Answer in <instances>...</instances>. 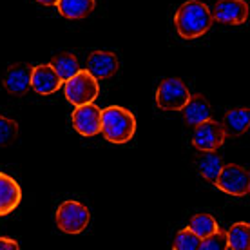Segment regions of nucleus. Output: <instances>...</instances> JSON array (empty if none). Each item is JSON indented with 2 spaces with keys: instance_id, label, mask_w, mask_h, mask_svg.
Returning a JSON list of instances; mask_svg holds the SVG:
<instances>
[{
  "instance_id": "1",
  "label": "nucleus",
  "mask_w": 250,
  "mask_h": 250,
  "mask_svg": "<svg viewBox=\"0 0 250 250\" xmlns=\"http://www.w3.org/2000/svg\"><path fill=\"white\" fill-rule=\"evenodd\" d=\"M214 24L212 11L201 0H187L178 7L174 15L176 31L185 40L203 37Z\"/></svg>"
},
{
  "instance_id": "2",
  "label": "nucleus",
  "mask_w": 250,
  "mask_h": 250,
  "mask_svg": "<svg viewBox=\"0 0 250 250\" xmlns=\"http://www.w3.org/2000/svg\"><path fill=\"white\" fill-rule=\"evenodd\" d=\"M100 132L111 144H127V142H131L136 132V118L125 107L109 105L102 109Z\"/></svg>"
},
{
  "instance_id": "3",
  "label": "nucleus",
  "mask_w": 250,
  "mask_h": 250,
  "mask_svg": "<svg viewBox=\"0 0 250 250\" xmlns=\"http://www.w3.org/2000/svg\"><path fill=\"white\" fill-rule=\"evenodd\" d=\"M62 85L67 102L75 107L83 105V104H93L100 93V83L87 69H83V71L80 69L76 75L63 82Z\"/></svg>"
},
{
  "instance_id": "4",
  "label": "nucleus",
  "mask_w": 250,
  "mask_h": 250,
  "mask_svg": "<svg viewBox=\"0 0 250 250\" xmlns=\"http://www.w3.org/2000/svg\"><path fill=\"white\" fill-rule=\"evenodd\" d=\"M55 221H57L58 229L65 234H80L87 229L89 221H91V214L83 203L69 200L63 201L57 208Z\"/></svg>"
},
{
  "instance_id": "5",
  "label": "nucleus",
  "mask_w": 250,
  "mask_h": 250,
  "mask_svg": "<svg viewBox=\"0 0 250 250\" xmlns=\"http://www.w3.org/2000/svg\"><path fill=\"white\" fill-rule=\"evenodd\" d=\"M190 98L187 83L180 78H165L156 91V105L162 111H182Z\"/></svg>"
},
{
  "instance_id": "6",
  "label": "nucleus",
  "mask_w": 250,
  "mask_h": 250,
  "mask_svg": "<svg viewBox=\"0 0 250 250\" xmlns=\"http://www.w3.org/2000/svg\"><path fill=\"white\" fill-rule=\"evenodd\" d=\"M214 185L229 196H247L250 190V174L241 165H236V163L225 165L223 163Z\"/></svg>"
},
{
  "instance_id": "7",
  "label": "nucleus",
  "mask_w": 250,
  "mask_h": 250,
  "mask_svg": "<svg viewBox=\"0 0 250 250\" xmlns=\"http://www.w3.org/2000/svg\"><path fill=\"white\" fill-rule=\"evenodd\" d=\"M227 134L219 122L208 118L201 124L194 125V134H192V145L200 152L205 150H218L221 145L225 144Z\"/></svg>"
},
{
  "instance_id": "8",
  "label": "nucleus",
  "mask_w": 250,
  "mask_h": 250,
  "mask_svg": "<svg viewBox=\"0 0 250 250\" xmlns=\"http://www.w3.org/2000/svg\"><path fill=\"white\" fill-rule=\"evenodd\" d=\"M100 107L94 104H83V105L75 107V111L71 114V124L78 134L91 138L100 134Z\"/></svg>"
},
{
  "instance_id": "9",
  "label": "nucleus",
  "mask_w": 250,
  "mask_h": 250,
  "mask_svg": "<svg viewBox=\"0 0 250 250\" xmlns=\"http://www.w3.org/2000/svg\"><path fill=\"white\" fill-rule=\"evenodd\" d=\"M212 17L227 25H241L249 20V4L245 0H218Z\"/></svg>"
},
{
  "instance_id": "10",
  "label": "nucleus",
  "mask_w": 250,
  "mask_h": 250,
  "mask_svg": "<svg viewBox=\"0 0 250 250\" xmlns=\"http://www.w3.org/2000/svg\"><path fill=\"white\" fill-rule=\"evenodd\" d=\"M31 73L33 65L29 63H13L4 75V89L11 96H24L31 89Z\"/></svg>"
},
{
  "instance_id": "11",
  "label": "nucleus",
  "mask_w": 250,
  "mask_h": 250,
  "mask_svg": "<svg viewBox=\"0 0 250 250\" xmlns=\"http://www.w3.org/2000/svg\"><path fill=\"white\" fill-rule=\"evenodd\" d=\"M62 78L57 75V71L51 67V63H42V65H33L31 73V89L35 93L47 96V94L57 93L62 87Z\"/></svg>"
},
{
  "instance_id": "12",
  "label": "nucleus",
  "mask_w": 250,
  "mask_h": 250,
  "mask_svg": "<svg viewBox=\"0 0 250 250\" xmlns=\"http://www.w3.org/2000/svg\"><path fill=\"white\" fill-rule=\"evenodd\" d=\"M118 57L111 51H93L87 58V71L96 80H107L118 73Z\"/></svg>"
},
{
  "instance_id": "13",
  "label": "nucleus",
  "mask_w": 250,
  "mask_h": 250,
  "mask_svg": "<svg viewBox=\"0 0 250 250\" xmlns=\"http://www.w3.org/2000/svg\"><path fill=\"white\" fill-rule=\"evenodd\" d=\"M22 201V188L11 176L0 172V216L11 214Z\"/></svg>"
},
{
  "instance_id": "14",
  "label": "nucleus",
  "mask_w": 250,
  "mask_h": 250,
  "mask_svg": "<svg viewBox=\"0 0 250 250\" xmlns=\"http://www.w3.org/2000/svg\"><path fill=\"white\" fill-rule=\"evenodd\" d=\"M183 120L185 124L194 127V125L201 124L205 120L212 118V111H210V104L207 102L205 96L201 94H190V98L187 100V104L182 109Z\"/></svg>"
},
{
  "instance_id": "15",
  "label": "nucleus",
  "mask_w": 250,
  "mask_h": 250,
  "mask_svg": "<svg viewBox=\"0 0 250 250\" xmlns=\"http://www.w3.org/2000/svg\"><path fill=\"white\" fill-rule=\"evenodd\" d=\"M221 127L227 136H241L250 127V109L249 107H236L227 111L221 122Z\"/></svg>"
},
{
  "instance_id": "16",
  "label": "nucleus",
  "mask_w": 250,
  "mask_h": 250,
  "mask_svg": "<svg viewBox=\"0 0 250 250\" xmlns=\"http://www.w3.org/2000/svg\"><path fill=\"white\" fill-rule=\"evenodd\" d=\"M96 6V0H58L57 7L63 19L80 20L91 15Z\"/></svg>"
},
{
  "instance_id": "17",
  "label": "nucleus",
  "mask_w": 250,
  "mask_h": 250,
  "mask_svg": "<svg viewBox=\"0 0 250 250\" xmlns=\"http://www.w3.org/2000/svg\"><path fill=\"white\" fill-rule=\"evenodd\" d=\"M51 67L57 71V75L62 78V82H65L80 71V63L73 53H58L51 58Z\"/></svg>"
},
{
  "instance_id": "18",
  "label": "nucleus",
  "mask_w": 250,
  "mask_h": 250,
  "mask_svg": "<svg viewBox=\"0 0 250 250\" xmlns=\"http://www.w3.org/2000/svg\"><path fill=\"white\" fill-rule=\"evenodd\" d=\"M221 167H223V160L216 154V150H205V152H201V158L198 160V169H200L201 176L208 183L216 182Z\"/></svg>"
},
{
  "instance_id": "19",
  "label": "nucleus",
  "mask_w": 250,
  "mask_h": 250,
  "mask_svg": "<svg viewBox=\"0 0 250 250\" xmlns=\"http://www.w3.org/2000/svg\"><path fill=\"white\" fill-rule=\"evenodd\" d=\"M227 247L232 250H247L250 247V225L245 221L234 223L227 232Z\"/></svg>"
},
{
  "instance_id": "20",
  "label": "nucleus",
  "mask_w": 250,
  "mask_h": 250,
  "mask_svg": "<svg viewBox=\"0 0 250 250\" xmlns=\"http://www.w3.org/2000/svg\"><path fill=\"white\" fill-rule=\"evenodd\" d=\"M188 229L198 236L200 239L207 238V236H210L212 232H216L219 229L218 221L214 216L210 214H196L190 218V223H188Z\"/></svg>"
},
{
  "instance_id": "21",
  "label": "nucleus",
  "mask_w": 250,
  "mask_h": 250,
  "mask_svg": "<svg viewBox=\"0 0 250 250\" xmlns=\"http://www.w3.org/2000/svg\"><path fill=\"white\" fill-rule=\"evenodd\" d=\"M17 138H19V124L13 118L0 114V147L15 144Z\"/></svg>"
},
{
  "instance_id": "22",
  "label": "nucleus",
  "mask_w": 250,
  "mask_h": 250,
  "mask_svg": "<svg viewBox=\"0 0 250 250\" xmlns=\"http://www.w3.org/2000/svg\"><path fill=\"white\" fill-rule=\"evenodd\" d=\"M200 241L201 239L187 227V229H182V230L176 234L174 249L176 250H196L200 247Z\"/></svg>"
},
{
  "instance_id": "23",
  "label": "nucleus",
  "mask_w": 250,
  "mask_h": 250,
  "mask_svg": "<svg viewBox=\"0 0 250 250\" xmlns=\"http://www.w3.org/2000/svg\"><path fill=\"white\" fill-rule=\"evenodd\" d=\"M201 250H225L227 247V232H223L221 229H218L216 232H212L210 236H207L200 241Z\"/></svg>"
},
{
  "instance_id": "24",
  "label": "nucleus",
  "mask_w": 250,
  "mask_h": 250,
  "mask_svg": "<svg viewBox=\"0 0 250 250\" xmlns=\"http://www.w3.org/2000/svg\"><path fill=\"white\" fill-rule=\"evenodd\" d=\"M20 245L15 239L9 238H0V250H19Z\"/></svg>"
},
{
  "instance_id": "25",
  "label": "nucleus",
  "mask_w": 250,
  "mask_h": 250,
  "mask_svg": "<svg viewBox=\"0 0 250 250\" xmlns=\"http://www.w3.org/2000/svg\"><path fill=\"white\" fill-rule=\"evenodd\" d=\"M38 4H42V6H57L58 0H37Z\"/></svg>"
}]
</instances>
